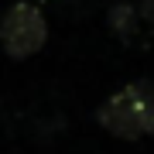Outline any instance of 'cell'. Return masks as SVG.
I'll return each instance as SVG.
<instances>
[{"instance_id": "6da1fadb", "label": "cell", "mask_w": 154, "mask_h": 154, "mask_svg": "<svg viewBox=\"0 0 154 154\" xmlns=\"http://www.w3.org/2000/svg\"><path fill=\"white\" fill-rule=\"evenodd\" d=\"M96 120L103 130H110L120 140H140L154 137V82L137 79L116 89L113 96L103 99L96 110Z\"/></svg>"}, {"instance_id": "7a4b0ae2", "label": "cell", "mask_w": 154, "mask_h": 154, "mask_svg": "<svg viewBox=\"0 0 154 154\" xmlns=\"http://www.w3.org/2000/svg\"><path fill=\"white\" fill-rule=\"evenodd\" d=\"M48 41V24H45V14L34 4H14L7 7L4 21H0V45L14 62H24L31 55H38Z\"/></svg>"}, {"instance_id": "3957f363", "label": "cell", "mask_w": 154, "mask_h": 154, "mask_svg": "<svg viewBox=\"0 0 154 154\" xmlns=\"http://www.w3.org/2000/svg\"><path fill=\"white\" fill-rule=\"evenodd\" d=\"M110 28L116 34H123V38H134L140 28V14H137V7H113L110 11Z\"/></svg>"}, {"instance_id": "277c9868", "label": "cell", "mask_w": 154, "mask_h": 154, "mask_svg": "<svg viewBox=\"0 0 154 154\" xmlns=\"http://www.w3.org/2000/svg\"><path fill=\"white\" fill-rule=\"evenodd\" d=\"M137 14H140V24L154 28V0H140V4H137Z\"/></svg>"}]
</instances>
